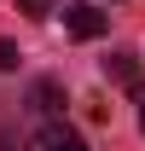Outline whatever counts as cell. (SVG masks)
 I'll return each instance as SVG.
<instances>
[{
    "label": "cell",
    "mask_w": 145,
    "mask_h": 151,
    "mask_svg": "<svg viewBox=\"0 0 145 151\" xmlns=\"http://www.w3.org/2000/svg\"><path fill=\"white\" fill-rule=\"evenodd\" d=\"M64 29H70L75 41H99L105 35V12H99V6H64Z\"/></svg>",
    "instance_id": "1"
},
{
    "label": "cell",
    "mask_w": 145,
    "mask_h": 151,
    "mask_svg": "<svg viewBox=\"0 0 145 151\" xmlns=\"http://www.w3.org/2000/svg\"><path fill=\"white\" fill-rule=\"evenodd\" d=\"M35 151H87V139L75 128H64V122H47V128L35 134Z\"/></svg>",
    "instance_id": "2"
},
{
    "label": "cell",
    "mask_w": 145,
    "mask_h": 151,
    "mask_svg": "<svg viewBox=\"0 0 145 151\" xmlns=\"http://www.w3.org/2000/svg\"><path fill=\"white\" fill-rule=\"evenodd\" d=\"M105 76L116 81V87H128L134 99L145 93V87H139V58H134V52H116V58H105Z\"/></svg>",
    "instance_id": "3"
},
{
    "label": "cell",
    "mask_w": 145,
    "mask_h": 151,
    "mask_svg": "<svg viewBox=\"0 0 145 151\" xmlns=\"http://www.w3.org/2000/svg\"><path fill=\"white\" fill-rule=\"evenodd\" d=\"M29 99H35V111H41V116L64 111V87H58V81H35V93H29Z\"/></svg>",
    "instance_id": "4"
},
{
    "label": "cell",
    "mask_w": 145,
    "mask_h": 151,
    "mask_svg": "<svg viewBox=\"0 0 145 151\" xmlns=\"http://www.w3.org/2000/svg\"><path fill=\"white\" fill-rule=\"evenodd\" d=\"M18 12H23V18H47V12H52V0H18Z\"/></svg>",
    "instance_id": "5"
},
{
    "label": "cell",
    "mask_w": 145,
    "mask_h": 151,
    "mask_svg": "<svg viewBox=\"0 0 145 151\" xmlns=\"http://www.w3.org/2000/svg\"><path fill=\"white\" fill-rule=\"evenodd\" d=\"M0 70H18V47L12 41H0Z\"/></svg>",
    "instance_id": "6"
},
{
    "label": "cell",
    "mask_w": 145,
    "mask_h": 151,
    "mask_svg": "<svg viewBox=\"0 0 145 151\" xmlns=\"http://www.w3.org/2000/svg\"><path fill=\"white\" fill-rule=\"evenodd\" d=\"M139 134H145V93H139Z\"/></svg>",
    "instance_id": "7"
}]
</instances>
